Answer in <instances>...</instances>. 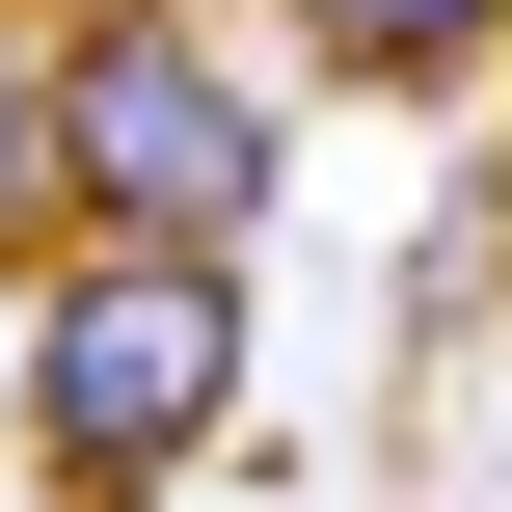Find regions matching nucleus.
Masks as SVG:
<instances>
[{
    "label": "nucleus",
    "mask_w": 512,
    "mask_h": 512,
    "mask_svg": "<svg viewBox=\"0 0 512 512\" xmlns=\"http://www.w3.org/2000/svg\"><path fill=\"white\" fill-rule=\"evenodd\" d=\"M243 216H270V81H243L189 0H81V27H54V243L243 270Z\"/></svg>",
    "instance_id": "nucleus-1"
},
{
    "label": "nucleus",
    "mask_w": 512,
    "mask_h": 512,
    "mask_svg": "<svg viewBox=\"0 0 512 512\" xmlns=\"http://www.w3.org/2000/svg\"><path fill=\"white\" fill-rule=\"evenodd\" d=\"M216 405H243V270L81 243V270L27 297V459H54L81 512H135L162 459H216Z\"/></svg>",
    "instance_id": "nucleus-2"
},
{
    "label": "nucleus",
    "mask_w": 512,
    "mask_h": 512,
    "mask_svg": "<svg viewBox=\"0 0 512 512\" xmlns=\"http://www.w3.org/2000/svg\"><path fill=\"white\" fill-rule=\"evenodd\" d=\"M324 27V81H486L512 54V0H297Z\"/></svg>",
    "instance_id": "nucleus-3"
},
{
    "label": "nucleus",
    "mask_w": 512,
    "mask_h": 512,
    "mask_svg": "<svg viewBox=\"0 0 512 512\" xmlns=\"http://www.w3.org/2000/svg\"><path fill=\"white\" fill-rule=\"evenodd\" d=\"M0 270H81L54 243V27H0Z\"/></svg>",
    "instance_id": "nucleus-4"
},
{
    "label": "nucleus",
    "mask_w": 512,
    "mask_h": 512,
    "mask_svg": "<svg viewBox=\"0 0 512 512\" xmlns=\"http://www.w3.org/2000/svg\"><path fill=\"white\" fill-rule=\"evenodd\" d=\"M486 216H512V189H486Z\"/></svg>",
    "instance_id": "nucleus-5"
}]
</instances>
